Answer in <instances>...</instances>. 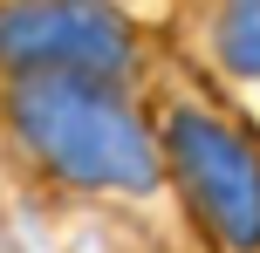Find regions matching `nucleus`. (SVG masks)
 Returning <instances> with one entry per match:
<instances>
[{"instance_id": "obj_2", "label": "nucleus", "mask_w": 260, "mask_h": 253, "mask_svg": "<svg viewBox=\"0 0 260 253\" xmlns=\"http://www.w3.org/2000/svg\"><path fill=\"white\" fill-rule=\"evenodd\" d=\"M165 151L212 240L233 253H260V158L219 117H199V110H178L165 123Z\"/></svg>"}, {"instance_id": "obj_4", "label": "nucleus", "mask_w": 260, "mask_h": 253, "mask_svg": "<svg viewBox=\"0 0 260 253\" xmlns=\"http://www.w3.org/2000/svg\"><path fill=\"white\" fill-rule=\"evenodd\" d=\"M219 62L260 82V0H226L219 7Z\"/></svg>"}, {"instance_id": "obj_1", "label": "nucleus", "mask_w": 260, "mask_h": 253, "mask_svg": "<svg viewBox=\"0 0 260 253\" xmlns=\"http://www.w3.org/2000/svg\"><path fill=\"white\" fill-rule=\"evenodd\" d=\"M14 123H21L27 151L76 185H96V192H151L157 185L151 130L110 89V76L27 68V82L14 89Z\"/></svg>"}, {"instance_id": "obj_3", "label": "nucleus", "mask_w": 260, "mask_h": 253, "mask_svg": "<svg viewBox=\"0 0 260 253\" xmlns=\"http://www.w3.org/2000/svg\"><path fill=\"white\" fill-rule=\"evenodd\" d=\"M0 62L123 76L130 27L110 0H14V7H0Z\"/></svg>"}]
</instances>
